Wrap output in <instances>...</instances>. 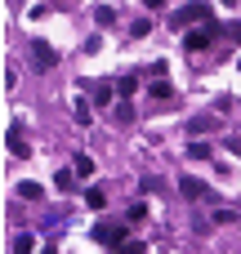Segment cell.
<instances>
[{
    "mask_svg": "<svg viewBox=\"0 0 241 254\" xmlns=\"http://www.w3.org/2000/svg\"><path fill=\"white\" fill-rule=\"evenodd\" d=\"M85 205H89V210H103V205H107V192H103V188H85Z\"/></svg>",
    "mask_w": 241,
    "mask_h": 254,
    "instance_id": "cell-10",
    "label": "cell"
},
{
    "mask_svg": "<svg viewBox=\"0 0 241 254\" xmlns=\"http://www.w3.org/2000/svg\"><path fill=\"white\" fill-rule=\"evenodd\" d=\"M237 67H241V58H237Z\"/></svg>",
    "mask_w": 241,
    "mask_h": 254,
    "instance_id": "cell-25",
    "label": "cell"
},
{
    "mask_svg": "<svg viewBox=\"0 0 241 254\" xmlns=\"http://www.w3.org/2000/svg\"><path fill=\"white\" fill-rule=\"evenodd\" d=\"M94 22H98V27H112V22H116V9H112V4H98V9H94Z\"/></svg>",
    "mask_w": 241,
    "mask_h": 254,
    "instance_id": "cell-11",
    "label": "cell"
},
{
    "mask_svg": "<svg viewBox=\"0 0 241 254\" xmlns=\"http://www.w3.org/2000/svg\"><path fill=\"white\" fill-rule=\"evenodd\" d=\"M31 58H36V67H40V71H49V67L58 63V54L49 49V40H31Z\"/></svg>",
    "mask_w": 241,
    "mask_h": 254,
    "instance_id": "cell-5",
    "label": "cell"
},
{
    "mask_svg": "<svg viewBox=\"0 0 241 254\" xmlns=\"http://www.w3.org/2000/svg\"><path fill=\"white\" fill-rule=\"evenodd\" d=\"M27 250H36V241L31 237H13V254H27Z\"/></svg>",
    "mask_w": 241,
    "mask_h": 254,
    "instance_id": "cell-19",
    "label": "cell"
},
{
    "mask_svg": "<svg viewBox=\"0 0 241 254\" xmlns=\"http://www.w3.org/2000/svg\"><path fill=\"white\" fill-rule=\"evenodd\" d=\"M9 152H13L18 161H27V156H31V147H27L22 138H18V129H9Z\"/></svg>",
    "mask_w": 241,
    "mask_h": 254,
    "instance_id": "cell-9",
    "label": "cell"
},
{
    "mask_svg": "<svg viewBox=\"0 0 241 254\" xmlns=\"http://www.w3.org/2000/svg\"><path fill=\"white\" fill-rule=\"evenodd\" d=\"M224 4H237V0H224Z\"/></svg>",
    "mask_w": 241,
    "mask_h": 254,
    "instance_id": "cell-24",
    "label": "cell"
},
{
    "mask_svg": "<svg viewBox=\"0 0 241 254\" xmlns=\"http://www.w3.org/2000/svg\"><path fill=\"white\" fill-rule=\"evenodd\" d=\"M148 31H152V18H134V22H130V36H134V40L148 36Z\"/></svg>",
    "mask_w": 241,
    "mask_h": 254,
    "instance_id": "cell-13",
    "label": "cell"
},
{
    "mask_svg": "<svg viewBox=\"0 0 241 254\" xmlns=\"http://www.w3.org/2000/svg\"><path fill=\"white\" fill-rule=\"evenodd\" d=\"M148 94H152V98H157V103H170V98H174V85H170V80H165V76H157V80H152V89H148Z\"/></svg>",
    "mask_w": 241,
    "mask_h": 254,
    "instance_id": "cell-7",
    "label": "cell"
},
{
    "mask_svg": "<svg viewBox=\"0 0 241 254\" xmlns=\"http://www.w3.org/2000/svg\"><path fill=\"white\" fill-rule=\"evenodd\" d=\"M228 36H233V40L241 45V22H233V27H228Z\"/></svg>",
    "mask_w": 241,
    "mask_h": 254,
    "instance_id": "cell-22",
    "label": "cell"
},
{
    "mask_svg": "<svg viewBox=\"0 0 241 254\" xmlns=\"http://www.w3.org/2000/svg\"><path fill=\"white\" fill-rule=\"evenodd\" d=\"M188 129H192V138H197V134H210V129H215V121H192Z\"/></svg>",
    "mask_w": 241,
    "mask_h": 254,
    "instance_id": "cell-21",
    "label": "cell"
},
{
    "mask_svg": "<svg viewBox=\"0 0 241 254\" xmlns=\"http://www.w3.org/2000/svg\"><path fill=\"white\" fill-rule=\"evenodd\" d=\"M134 89H139V76H121V85H116V94H121V98H130Z\"/></svg>",
    "mask_w": 241,
    "mask_h": 254,
    "instance_id": "cell-14",
    "label": "cell"
},
{
    "mask_svg": "<svg viewBox=\"0 0 241 254\" xmlns=\"http://www.w3.org/2000/svg\"><path fill=\"white\" fill-rule=\"evenodd\" d=\"M72 170H76L80 179H89V174H94V161H89V156L80 152V156H72Z\"/></svg>",
    "mask_w": 241,
    "mask_h": 254,
    "instance_id": "cell-12",
    "label": "cell"
},
{
    "mask_svg": "<svg viewBox=\"0 0 241 254\" xmlns=\"http://www.w3.org/2000/svg\"><path fill=\"white\" fill-rule=\"evenodd\" d=\"M76 179H80V174H76V170H58V174H54V188H72V183H76Z\"/></svg>",
    "mask_w": 241,
    "mask_h": 254,
    "instance_id": "cell-16",
    "label": "cell"
},
{
    "mask_svg": "<svg viewBox=\"0 0 241 254\" xmlns=\"http://www.w3.org/2000/svg\"><path fill=\"white\" fill-rule=\"evenodd\" d=\"M179 192H183L188 201H206V196H210V188H206L197 174H179Z\"/></svg>",
    "mask_w": 241,
    "mask_h": 254,
    "instance_id": "cell-3",
    "label": "cell"
},
{
    "mask_svg": "<svg viewBox=\"0 0 241 254\" xmlns=\"http://www.w3.org/2000/svg\"><path fill=\"white\" fill-rule=\"evenodd\" d=\"M125 219H130V223H143V219H148V205H143V201H134V205H130V214H125Z\"/></svg>",
    "mask_w": 241,
    "mask_h": 254,
    "instance_id": "cell-17",
    "label": "cell"
},
{
    "mask_svg": "<svg viewBox=\"0 0 241 254\" xmlns=\"http://www.w3.org/2000/svg\"><path fill=\"white\" fill-rule=\"evenodd\" d=\"M13 196H18V201H40V183H31V179H22V183L13 188Z\"/></svg>",
    "mask_w": 241,
    "mask_h": 254,
    "instance_id": "cell-8",
    "label": "cell"
},
{
    "mask_svg": "<svg viewBox=\"0 0 241 254\" xmlns=\"http://www.w3.org/2000/svg\"><path fill=\"white\" fill-rule=\"evenodd\" d=\"M80 89H89V98H94V107H107V103L116 98V89H112V85H80Z\"/></svg>",
    "mask_w": 241,
    "mask_h": 254,
    "instance_id": "cell-6",
    "label": "cell"
},
{
    "mask_svg": "<svg viewBox=\"0 0 241 254\" xmlns=\"http://www.w3.org/2000/svg\"><path fill=\"white\" fill-rule=\"evenodd\" d=\"M143 9H165V0H143Z\"/></svg>",
    "mask_w": 241,
    "mask_h": 254,
    "instance_id": "cell-23",
    "label": "cell"
},
{
    "mask_svg": "<svg viewBox=\"0 0 241 254\" xmlns=\"http://www.w3.org/2000/svg\"><path fill=\"white\" fill-rule=\"evenodd\" d=\"M116 121H121V125H130V121H134V107H130V98H121V103H116Z\"/></svg>",
    "mask_w": 241,
    "mask_h": 254,
    "instance_id": "cell-15",
    "label": "cell"
},
{
    "mask_svg": "<svg viewBox=\"0 0 241 254\" xmlns=\"http://www.w3.org/2000/svg\"><path fill=\"white\" fill-rule=\"evenodd\" d=\"M215 36H219V27H215V22H206V27H197V31H188V36H183V49H188V54H201V49H210V40H215Z\"/></svg>",
    "mask_w": 241,
    "mask_h": 254,
    "instance_id": "cell-2",
    "label": "cell"
},
{
    "mask_svg": "<svg viewBox=\"0 0 241 254\" xmlns=\"http://www.w3.org/2000/svg\"><path fill=\"white\" fill-rule=\"evenodd\" d=\"M206 27V22H215V4L210 0H192V4H183L174 18H170V27Z\"/></svg>",
    "mask_w": 241,
    "mask_h": 254,
    "instance_id": "cell-1",
    "label": "cell"
},
{
    "mask_svg": "<svg viewBox=\"0 0 241 254\" xmlns=\"http://www.w3.org/2000/svg\"><path fill=\"white\" fill-rule=\"evenodd\" d=\"M206 156H210L206 143H192V147H188V161H206Z\"/></svg>",
    "mask_w": 241,
    "mask_h": 254,
    "instance_id": "cell-18",
    "label": "cell"
},
{
    "mask_svg": "<svg viewBox=\"0 0 241 254\" xmlns=\"http://www.w3.org/2000/svg\"><path fill=\"white\" fill-rule=\"evenodd\" d=\"M89 237H94L98 246H125V228H112V223H98Z\"/></svg>",
    "mask_w": 241,
    "mask_h": 254,
    "instance_id": "cell-4",
    "label": "cell"
},
{
    "mask_svg": "<svg viewBox=\"0 0 241 254\" xmlns=\"http://www.w3.org/2000/svg\"><path fill=\"white\" fill-rule=\"evenodd\" d=\"M76 121H80V125H89V103H85V98H76Z\"/></svg>",
    "mask_w": 241,
    "mask_h": 254,
    "instance_id": "cell-20",
    "label": "cell"
}]
</instances>
